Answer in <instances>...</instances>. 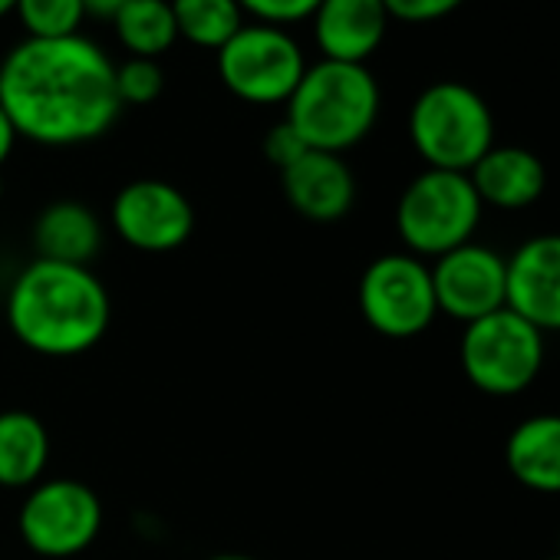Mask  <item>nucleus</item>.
<instances>
[{
    "mask_svg": "<svg viewBox=\"0 0 560 560\" xmlns=\"http://www.w3.org/2000/svg\"><path fill=\"white\" fill-rule=\"evenodd\" d=\"M304 152H311L307 149V142L298 136V129L284 119V122H277L267 136H264V155L284 172L288 165H294Z\"/></svg>",
    "mask_w": 560,
    "mask_h": 560,
    "instance_id": "obj_25",
    "label": "nucleus"
},
{
    "mask_svg": "<svg viewBox=\"0 0 560 560\" xmlns=\"http://www.w3.org/2000/svg\"><path fill=\"white\" fill-rule=\"evenodd\" d=\"M481 208L485 205L465 172L425 168L399 195L396 231L416 257H442L471 241Z\"/></svg>",
    "mask_w": 560,
    "mask_h": 560,
    "instance_id": "obj_5",
    "label": "nucleus"
},
{
    "mask_svg": "<svg viewBox=\"0 0 560 560\" xmlns=\"http://www.w3.org/2000/svg\"><path fill=\"white\" fill-rule=\"evenodd\" d=\"M50 462L47 425L27 409L0 412V488H34Z\"/></svg>",
    "mask_w": 560,
    "mask_h": 560,
    "instance_id": "obj_18",
    "label": "nucleus"
},
{
    "mask_svg": "<svg viewBox=\"0 0 560 560\" xmlns=\"http://www.w3.org/2000/svg\"><path fill=\"white\" fill-rule=\"evenodd\" d=\"M462 370L488 396H517L544 370V334L514 311H494L462 334Z\"/></svg>",
    "mask_w": 560,
    "mask_h": 560,
    "instance_id": "obj_6",
    "label": "nucleus"
},
{
    "mask_svg": "<svg viewBox=\"0 0 560 560\" xmlns=\"http://www.w3.org/2000/svg\"><path fill=\"white\" fill-rule=\"evenodd\" d=\"M165 73L155 60L129 57L116 67V96L122 106H149L162 96Z\"/></svg>",
    "mask_w": 560,
    "mask_h": 560,
    "instance_id": "obj_22",
    "label": "nucleus"
},
{
    "mask_svg": "<svg viewBox=\"0 0 560 560\" xmlns=\"http://www.w3.org/2000/svg\"><path fill=\"white\" fill-rule=\"evenodd\" d=\"M307 70L304 50L280 27L244 24L221 50L218 73L221 83L250 106L288 103Z\"/></svg>",
    "mask_w": 560,
    "mask_h": 560,
    "instance_id": "obj_7",
    "label": "nucleus"
},
{
    "mask_svg": "<svg viewBox=\"0 0 560 560\" xmlns=\"http://www.w3.org/2000/svg\"><path fill=\"white\" fill-rule=\"evenodd\" d=\"M0 106L40 145L93 142L116 122V67L86 37L24 40L0 63Z\"/></svg>",
    "mask_w": 560,
    "mask_h": 560,
    "instance_id": "obj_1",
    "label": "nucleus"
},
{
    "mask_svg": "<svg viewBox=\"0 0 560 560\" xmlns=\"http://www.w3.org/2000/svg\"><path fill=\"white\" fill-rule=\"evenodd\" d=\"M14 14L31 40L77 37L86 18L83 0H18Z\"/></svg>",
    "mask_w": 560,
    "mask_h": 560,
    "instance_id": "obj_21",
    "label": "nucleus"
},
{
    "mask_svg": "<svg viewBox=\"0 0 560 560\" xmlns=\"http://www.w3.org/2000/svg\"><path fill=\"white\" fill-rule=\"evenodd\" d=\"M357 301L363 320L389 340L419 337L439 317L432 270L416 254L376 257L360 277Z\"/></svg>",
    "mask_w": 560,
    "mask_h": 560,
    "instance_id": "obj_8",
    "label": "nucleus"
},
{
    "mask_svg": "<svg viewBox=\"0 0 560 560\" xmlns=\"http://www.w3.org/2000/svg\"><path fill=\"white\" fill-rule=\"evenodd\" d=\"M18 129H14V122H11V116L4 113V106H0V165H4L8 159H11V152H14V145H18Z\"/></svg>",
    "mask_w": 560,
    "mask_h": 560,
    "instance_id": "obj_26",
    "label": "nucleus"
},
{
    "mask_svg": "<svg viewBox=\"0 0 560 560\" xmlns=\"http://www.w3.org/2000/svg\"><path fill=\"white\" fill-rule=\"evenodd\" d=\"M481 205L517 211L534 205L547 188V168L530 149L491 145L468 172Z\"/></svg>",
    "mask_w": 560,
    "mask_h": 560,
    "instance_id": "obj_15",
    "label": "nucleus"
},
{
    "mask_svg": "<svg viewBox=\"0 0 560 560\" xmlns=\"http://www.w3.org/2000/svg\"><path fill=\"white\" fill-rule=\"evenodd\" d=\"M465 0H383V8L389 18L402 24H432L448 14H455Z\"/></svg>",
    "mask_w": 560,
    "mask_h": 560,
    "instance_id": "obj_24",
    "label": "nucleus"
},
{
    "mask_svg": "<svg viewBox=\"0 0 560 560\" xmlns=\"http://www.w3.org/2000/svg\"><path fill=\"white\" fill-rule=\"evenodd\" d=\"M0 195H4V178H0Z\"/></svg>",
    "mask_w": 560,
    "mask_h": 560,
    "instance_id": "obj_30",
    "label": "nucleus"
},
{
    "mask_svg": "<svg viewBox=\"0 0 560 560\" xmlns=\"http://www.w3.org/2000/svg\"><path fill=\"white\" fill-rule=\"evenodd\" d=\"M237 4H241V14L257 18V24L284 31L288 24H301L314 18L320 0H237Z\"/></svg>",
    "mask_w": 560,
    "mask_h": 560,
    "instance_id": "obj_23",
    "label": "nucleus"
},
{
    "mask_svg": "<svg viewBox=\"0 0 560 560\" xmlns=\"http://www.w3.org/2000/svg\"><path fill=\"white\" fill-rule=\"evenodd\" d=\"M508 311L540 334H560V234L527 237L508 257Z\"/></svg>",
    "mask_w": 560,
    "mask_h": 560,
    "instance_id": "obj_12",
    "label": "nucleus"
},
{
    "mask_svg": "<svg viewBox=\"0 0 560 560\" xmlns=\"http://www.w3.org/2000/svg\"><path fill=\"white\" fill-rule=\"evenodd\" d=\"M103 527V504L96 491L77 478H40L27 488L18 514L24 544L40 557H77Z\"/></svg>",
    "mask_w": 560,
    "mask_h": 560,
    "instance_id": "obj_9",
    "label": "nucleus"
},
{
    "mask_svg": "<svg viewBox=\"0 0 560 560\" xmlns=\"http://www.w3.org/2000/svg\"><path fill=\"white\" fill-rule=\"evenodd\" d=\"M409 139L429 168L468 175L494 145V116L471 86L435 83L412 103Z\"/></svg>",
    "mask_w": 560,
    "mask_h": 560,
    "instance_id": "obj_4",
    "label": "nucleus"
},
{
    "mask_svg": "<svg viewBox=\"0 0 560 560\" xmlns=\"http://www.w3.org/2000/svg\"><path fill=\"white\" fill-rule=\"evenodd\" d=\"M116 234L145 254L182 247L195 231V208L188 195L162 178H136L113 198Z\"/></svg>",
    "mask_w": 560,
    "mask_h": 560,
    "instance_id": "obj_11",
    "label": "nucleus"
},
{
    "mask_svg": "<svg viewBox=\"0 0 560 560\" xmlns=\"http://www.w3.org/2000/svg\"><path fill=\"white\" fill-rule=\"evenodd\" d=\"M103 244V224L80 201H54L34 221V247L40 260L90 267Z\"/></svg>",
    "mask_w": 560,
    "mask_h": 560,
    "instance_id": "obj_16",
    "label": "nucleus"
},
{
    "mask_svg": "<svg viewBox=\"0 0 560 560\" xmlns=\"http://www.w3.org/2000/svg\"><path fill=\"white\" fill-rule=\"evenodd\" d=\"M126 4V0H83L86 14L93 18H103V21H113V14Z\"/></svg>",
    "mask_w": 560,
    "mask_h": 560,
    "instance_id": "obj_27",
    "label": "nucleus"
},
{
    "mask_svg": "<svg viewBox=\"0 0 560 560\" xmlns=\"http://www.w3.org/2000/svg\"><path fill=\"white\" fill-rule=\"evenodd\" d=\"M508 471L530 491L560 494V416L544 412L524 419L504 445Z\"/></svg>",
    "mask_w": 560,
    "mask_h": 560,
    "instance_id": "obj_17",
    "label": "nucleus"
},
{
    "mask_svg": "<svg viewBox=\"0 0 560 560\" xmlns=\"http://www.w3.org/2000/svg\"><path fill=\"white\" fill-rule=\"evenodd\" d=\"M113 27L119 44L129 50V57L155 60L172 50L178 40L175 14L168 0H126L113 14Z\"/></svg>",
    "mask_w": 560,
    "mask_h": 560,
    "instance_id": "obj_19",
    "label": "nucleus"
},
{
    "mask_svg": "<svg viewBox=\"0 0 560 560\" xmlns=\"http://www.w3.org/2000/svg\"><path fill=\"white\" fill-rule=\"evenodd\" d=\"M280 185H284V198L298 214L320 224L340 221L357 201V178L350 165L334 152H304L294 165L280 172Z\"/></svg>",
    "mask_w": 560,
    "mask_h": 560,
    "instance_id": "obj_13",
    "label": "nucleus"
},
{
    "mask_svg": "<svg viewBox=\"0 0 560 560\" xmlns=\"http://www.w3.org/2000/svg\"><path fill=\"white\" fill-rule=\"evenodd\" d=\"M113 304L90 267L34 257L8 291V324L14 337L54 360L93 350L109 330Z\"/></svg>",
    "mask_w": 560,
    "mask_h": 560,
    "instance_id": "obj_2",
    "label": "nucleus"
},
{
    "mask_svg": "<svg viewBox=\"0 0 560 560\" xmlns=\"http://www.w3.org/2000/svg\"><path fill=\"white\" fill-rule=\"evenodd\" d=\"M547 560H560V557H557V553H553V557H547Z\"/></svg>",
    "mask_w": 560,
    "mask_h": 560,
    "instance_id": "obj_32",
    "label": "nucleus"
},
{
    "mask_svg": "<svg viewBox=\"0 0 560 560\" xmlns=\"http://www.w3.org/2000/svg\"><path fill=\"white\" fill-rule=\"evenodd\" d=\"M432 291L439 314L475 324L494 311L508 307V257L485 244H462L442 257H435Z\"/></svg>",
    "mask_w": 560,
    "mask_h": 560,
    "instance_id": "obj_10",
    "label": "nucleus"
},
{
    "mask_svg": "<svg viewBox=\"0 0 560 560\" xmlns=\"http://www.w3.org/2000/svg\"><path fill=\"white\" fill-rule=\"evenodd\" d=\"M178 37L201 50H221L241 27V4L237 0H168Z\"/></svg>",
    "mask_w": 560,
    "mask_h": 560,
    "instance_id": "obj_20",
    "label": "nucleus"
},
{
    "mask_svg": "<svg viewBox=\"0 0 560 560\" xmlns=\"http://www.w3.org/2000/svg\"><path fill=\"white\" fill-rule=\"evenodd\" d=\"M557 557H560V537H557Z\"/></svg>",
    "mask_w": 560,
    "mask_h": 560,
    "instance_id": "obj_31",
    "label": "nucleus"
},
{
    "mask_svg": "<svg viewBox=\"0 0 560 560\" xmlns=\"http://www.w3.org/2000/svg\"><path fill=\"white\" fill-rule=\"evenodd\" d=\"M389 14L383 0H320L314 14V37L324 60L366 63L386 37Z\"/></svg>",
    "mask_w": 560,
    "mask_h": 560,
    "instance_id": "obj_14",
    "label": "nucleus"
},
{
    "mask_svg": "<svg viewBox=\"0 0 560 560\" xmlns=\"http://www.w3.org/2000/svg\"><path fill=\"white\" fill-rule=\"evenodd\" d=\"M380 116V83L363 63L320 60L304 70L288 100V122L307 149L343 155L370 136Z\"/></svg>",
    "mask_w": 560,
    "mask_h": 560,
    "instance_id": "obj_3",
    "label": "nucleus"
},
{
    "mask_svg": "<svg viewBox=\"0 0 560 560\" xmlns=\"http://www.w3.org/2000/svg\"><path fill=\"white\" fill-rule=\"evenodd\" d=\"M208 560H254L247 553H218V557H208Z\"/></svg>",
    "mask_w": 560,
    "mask_h": 560,
    "instance_id": "obj_28",
    "label": "nucleus"
},
{
    "mask_svg": "<svg viewBox=\"0 0 560 560\" xmlns=\"http://www.w3.org/2000/svg\"><path fill=\"white\" fill-rule=\"evenodd\" d=\"M14 4H18V0H0V18L11 14V11H14Z\"/></svg>",
    "mask_w": 560,
    "mask_h": 560,
    "instance_id": "obj_29",
    "label": "nucleus"
}]
</instances>
